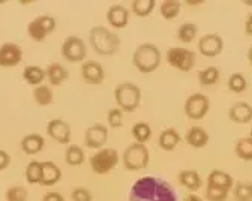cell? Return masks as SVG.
Returning a JSON list of instances; mask_svg holds the SVG:
<instances>
[{
  "mask_svg": "<svg viewBox=\"0 0 252 201\" xmlns=\"http://www.w3.org/2000/svg\"><path fill=\"white\" fill-rule=\"evenodd\" d=\"M128 201H179L176 189L162 177L144 176L134 182Z\"/></svg>",
  "mask_w": 252,
  "mask_h": 201,
  "instance_id": "1",
  "label": "cell"
},
{
  "mask_svg": "<svg viewBox=\"0 0 252 201\" xmlns=\"http://www.w3.org/2000/svg\"><path fill=\"white\" fill-rule=\"evenodd\" d=\"M89 42L92 50L104 57L114 56L120 48V36L105 26H94L89 32Z\"/></svg>",
  "mask_w": 252,
  "mask_h": 201,
  "instance_id": "2",
  "label": "cell"
},
{
  "mask_svg": "<svg viewBox=\"0 0 252 201\" xmlns=\"http://www.w3.org/2000/svg\"><path fill=\"white\" fill-rule=\"evenodd\" d=\"M161 50L152 42L140 44L132 54V65L141 74H152L161 66Z\"/></svg>",
  "mask_w": 252,
  "mask_h": 201,
  "instance_id": "3",
  "label": "cell"
},
{
  "mask_svg": "<svg viewBox=\"0 0 252 201\" xmlns=\"http://www.w3.org/2000/svg\"><path fill=\"white\" fill-rule=\"evenodd\" d=\"M143 93L141 89L132 81H123L114 89V100L116 107L123 113H132L140 108Z\"/></svg>",
  "mask_w": 252,
  "mask_h": 201,
  "instance_id": "4",
  "label": "cell"
},
{
  "mask_svg": "<svg viewBox=\"0 0 252 201\" xmlns=\"http://www.w3.org/2000/svg\"><path fill=\"white\" fill-rule=\"evenodd\" d=\"M120 161L128 171H141L146 170L150 164V152L146 144L134 141L125 149Z\"/></svg>",
  "mask_w": 252,
  "mask_h": 201,
  "instance_id": "5",
  "label": "cell"
},
{
  "mask_svg": "<svg viewBox=\"0 0 252 201\" xmlns=\"http://www.w3.org/2000/svg\"><path fill=\"white\" fill-rule=\"evenodd\" d=\"M120 162V155L113 147H104L90 156V168L99 176L111 173Z\"/></svg>",
  "mask_w": 252,
  "mask_h": 201,
  "instance_id": "6",
  "label": "cell"
},
{
  "mask_svg": "<svg viewBox=\"0 0 252 201\" xmlns=\"http://www.w3.org/2000/svg\"><path fill=\"white\" fill-rule=\"evenodd\" d=\"M165 60L171 68L180 72H189L194 69L197 54L185 47H170L165 53Z\"/></svg>",
  "mask_w": 252,
  "mask_h": 201,
  "instance_id": "7",
  "label": "cell"
},
{
  "mask_svg": "<svg viewBox=\"0 0 252 201\" xmlns=\"http://www.w3.org/2000/svg\"><path fill=\"white\" fill-rule=\"evenodd\" d=\"M57 21L51 15H38L27 24L29 36L35 42H42L56 30Z\"/></svg>",
  "mask_w": 252,
  "mask_h": 201,
  "instance_id": "8",
  "label": "cell"
},
{
  "mask_svg": "<svg viewBox=\"0 0 252 201\" xmlns=\"http://www.w3.org/2000/svg\"><path fill=\"white\" fill-rule=\"evenodd\" d=\"M210 110V100L207 98V95L204 93H192L189 95L185 100V105H183V111L186 114L188 119L191 120H201L207 116Z\"/></svg>",
  "mask_w": 252,
  "mask_h": 201,
  "instance_id": "9",
  "label": "cell"
},
{
  "mask_svg": "<svg viewBox=\"0 0 252 201\" xmlns=\"http://www.w3.org/2000/svg\"><path fill=\"white\" fill-rule=\"evenodd\" d=\"M60 53H62V57L69 63H81V62H86L87 45L80 36L71 35L63 41L60 47Z\"/></svg>",
  "mask_w": 252,
  "mask_h": 201,
  "instance_id": "10",
  "label": "cell"
},
{
  "mask_svg": "<svg viewBox=\"0 0 252 201\" xmlns=\"http://www.w3.org/2000/svg\"><path fill=\"white\" fill-rule=\"evenodd\" d=\"M108 141V128L102 123H94L84 132V144L89 149H104Z\"/></svg>",
  "mask_w": 252,
  "mask_h": 201,
  "instance_id": "11",
  "label": "cell"
},
{
  "mask_svg": "<svg viewBox=\"0 0 252 201\" xmlns=\"http://www.w3.org/2000/svg\"><path fill=\"white\" fill-rule=\"evenodd\" d=\"M224 50V39L218 33H206L198 39V53L204 57H216Z\"/></svg>",
  "mask_w": 252,
  "mask_h": 201,
  "instance_id": "12",
  "label": "cell"
},
{
  "mask_svg": "<svg viewBox=\"0 0 252 201\" xmlns=\"http://www.w3.org/2000/svg\"><path fill=\"white\" fill-rule=\"evenodd\" d=\"M47 135L59 144H68L71 141L72 131L68 122L63 119H51L47 123Z\"/></svg>",
  "mask_w": 252,
  "mask_h": 201,
  "instance_id": "13",
  "label": "cell"
},
{
  "mask_svg": "<svg viewBox=\"0 0 252 201\" xmlns=\"http://www.w3.org/2000/svg\"><path fill=\"white\" fill-rule=\"evenodd\" d=\"M81 78L90 86H99L105 80V69L98 60H86L81 65Z\"/></svg>",
  "mask_w": 252,
  "mask_h": 201,
  "instance_id": "14",
  "label": "cell"
},
{
  "mask_svg": "<svg viewBox=\"0 0 252 201\" xmlns=\"http://www.w3.org/2000/svg\"><path fill=\"white\" fill-rule=\"evenodd\" d=\"M23 60V48L15 42L0 45V68H14Z\"/></svg>",
  "mask_w": 252,
  "mask_h": 201,
  "instance_id": "15",
  "label": "cell"
},
{
  "mask_svg": "<svg viewBox=\"0 0 252 201\" xmlns=\"http://www.w3.org/2000/svg\"><path fill=\"white\" fill-rule=\"evenodd\" d=\"M131 20V9H128L122 3H114L107 9V23L113 29H125L129 24Z\"/></svg>",
  "mask_w": 252,
  "mask_h": 201,
  "instance_id": "16",
  "label": "cell"
},
{
  "mask_svg": "<svg viewBox=\"0 0 252 201\" xmlns=\"http://www.w3.org/2000/svg\"><path fill=\"white\" fill-rule=\"evenodd\" d=\"M228 119L233 123L237 125H246L252 122V105L245 102V100H239V102H234L230 108H228Z\"/></svg>",
  "mask_w": 252,
  "mask_h": 201,
  "instance_id": "17",
  "label": "cell"
},
{
  "mask_svg": "<svg viewBox=\"0 0 252 201\" xmlns=\"http://www.w3.org/2000/svg\"><path fill=\"white\" fill-rule=\"evenodd\" d=\"M185 140L188 146H191L194 149H203L209 144L210 137H209V132L203 126L194 125L186 131Z\"/></svg>",
  "mask_w": 252,
  "mask_h": 201,
  "instance_id": "18",
  "label": "cell"
},
{
  "mask_svg": "<svg viewBox=\"0 0 252 201\" xmlns=\"http://www.w3.org/2000/svg\"><path fill=\"white\" fill-rule=\"evenodd\" d=\"M45 146V138L41 135V134H27V135H24L20 141V147L21 150L26 153V155H30V156H33V155H38L39 152H42Z\"/></svg>",
  "mask_w": 252,
  "mask_h": 201,
  "instance_id": "19",
  "label": "cell"
},
{
  "mask_svg": "<svg viewBox=\"0 0 252 201\" xmlns=\"http://www.w3.org/2000/svg\"><path fill=\"white\" fill-rule=\"evenodd\" d=\"M42 165V176H41V183L42 186H53L62 179V170L60 167L51 161H44L41 162Z\"/></svg>",
  "mask_w": 252,
  "mask_h": 201,
  "instance_id": "20",
  "label": "cell"
},
{
  "mask_svg": "<svg viewBox=\"0 0 252 201\" xmlns=\"http://www.w3.org/2000/svg\"><path fill=\"white\" fill-rule=\"evenodd\" d=\"M47 74V80L50 83V86H62L68 78H69V71L60 63H50L45 69Z\"/></svg>",
  "mask_w": 252,
  "mask_h": 201,
  "instance_id": "21",
  "label": "cell"
},
{
  "mask_svg": "<svg viewBox=\"0 0 252 201\" xmlns=\"http://www.w3.org/2000/svg\"><path fill=\"white\" fill-rule=\"evenodd\" d=\"M177 180L183 188L191 191L192 194L197 192L203 186V179L197 170H182L177 176Z\"/></svg>",
  "mask_w": 252,
  "mask_h": 201,
  "instance_id": "22",
  "label": "cell"
},
{
  "mask_svg": "<svg viewBox=\"0 0 252 201\" xmlns=\"http://www.w3.org/2000/svg\"><path fill=\"white\" fill-rule=\"evenodd\" d=\"M182 141V137L177 129L174 128H167L159 134V138H158V144L165 152H173Z\"/></svg>",
  "mask_w": 252,
  "mask_h": 201,
  "instance_id": "23",
  "label": "cell"
},
{
  "mask_svg": "<svg viewBox=\"0 0 252 201\" xmlns=\"http://www.w3.org/2000/svg\"><path fill=\"white\" fill-rule=\"evenodd\" d=\"M207 185H212V186H216V188H220V189H225V191H231L234 188V179L222 171V170H212L207 176Z\"/></svg>",
  "mask_w": 252,
  "mask_h": 201,
  "instance_id": "24",
  "label": "cell"
},
{
  "mask_svg": "<svg viewBox=\"0 0 252 201\" xmlns=\"http://www.w3.org/2000/svg\"><path fill=\"white\" fill-rule=\"evenodd\" d=\"M23 80L29 86L38 87V86L44 84V80H47L45 69H42L38 65H29L23 69Z\"/></svg>",
  "mask_w": 252,
  "mask_h": 201,
  "instance_id": "25",
  "label": "cell"
},
{
  "mask_svg": "<svg viewBox=\"0 0 252 201\" xmlns=\"http://www.w3.org/2000/svg\"><path fill=\"white\" fill-rule=\"evenodd\" d=\"M198 83L201 87H212L219 83L220 80V71L218 66H206V68L198 71Z\"/></svg>",
  "mask_w": 252,
  "mask_h": 201,
  "instance_id": "26",
  "label": "cell"
},
{
  "mask_svg": "<svg viewBox=\"0 0 252 201\" xmlns=\"http://www.w3.org/2000/svg\"><path fill=\"white\" fill-rule=\"evenodd\" d=\"M131 134L135 140V143H140V144H146L150 138H152V128L147 122L144 120H140V122H135L131 128Z\"/></svg>",
  "mask_w": 252,
  "mask_h": 201,
  "instance_id": "27",
  "label": "cell"
},
{
  "mask_svg": "<svg viewBox=\"0 0 252 201\" xmlns=\"http://www.w3.org/2000/svg\"><path fill=\"white\" fill-rule=\"evenodd\" d=\"M198 35V26L195 23H183L177 27V39L183 44H191Z\"/></svg>",
  "mask_w": 252,
  "mask_h": 201,
  "instance_id": "28",
  "label": "cell"
},
{
  "mask_svg": "<svg viewBox=\"0 0 252 201\" xmlns=\"http://www.w3.org/2000/svg\"><path fill=\"white\" fill-rule=\"evenodd\" d=\"M33 99H35V102L39 107H48V105H51L53 100H54V93H53L51 86L41 84V86L35 87L33 89Z\"/></svg>",
  "mask_w": 252,
  "mask_h": 201,
  "instance_id": "29",
  "label": "cell"
},
{
  "mask_svg": "<svg viewBox=\"0 0 252 201\" xmlns=\"http://www.w3.org/2000/svg\"><path fill=\"white\" fill-rule=\"evenodd\" d=\"M180 9H182V3L179 0H164L159 5L161 17L165 21H173L174 18H177L180 14Z\"/></svg>",
  "mask_w": 252,
  "mask_h": 201,
  "instance_id": "30",
  "label": "cell"
},
{
  "mask_svg": "<svg viewBox=\"0 0 252 201\" xmlns=\"http://www.w3.org/2000/svg\"><path fill=\"white\" fill-rule=\"evenodd\" d=\"M234 152L240 161L251 162L252 161V140L249 137H240L234 143Z\"/></svg>",
  "mask_w": 252,
  "mask_h": 201,
  "instance_id": "31",
  "label": "cell"
},
{
  "mask_svg": "<svg viewBox=\"0 0 252 201\" xmlns=\"http://www.w3.org/2000/svg\"><path fill=\"white\" fill-rule=\"evenodd\" d=\"M156 8V0H132L131 2V12L137 17L146 18L149 17Z\"/></svg>",
  "mask_w": 252,
  "mask_h": 201,
  "instance_id": "32",
  "label": "cell"
},
{
  "mask_svg": "<svg viewBox=\"0 0 252 201\" xmlns=\"http://www.w3.org/2000/svg\"><path fill=\"white\" fill-rule=\"evenodd\" d=\"M42 176V165L39 161H30L26 165L24 170V179L29 185H39Z\"/></svg>",
  "mask_w": 252,
  "mask_h": 201,
  "instance_id": "33",
  "label": "cell"
},
{
  "mask_svg": "<svg viewBox=\"0 0 252 201\" xmlns=\"http://www.w3.org/2000/svg\"><path fill=\"white\" fill-rule=\"evenodd\" d=\"M65 161L69 167H80L86 161L84 150L77 144H69L65 150Z\"/></svg>",
  "mask_w": 252,
  "mask_h": 201,
  "instance_id": "34",
  "label": "cell"
},
{
  "mask_svg": "<svg viewBox=\"0 0 252 201\" xmlns=\"http://www.w3.org/2000/svg\"><path fill=\"white\" fill-rule=\"evenodd\" d=\"M227 87L230 89V92L240 95L248 89V81H246V78H245V75L242 72H234V74H231L228 77Z\"/></svg>",
  "mask_w": 252,
  "mask_h": 201,
  "instance_id": "35",
  "label": "cell"
},
{
  "mask_svg": "<svg viewBox=\"0 0 252 201\" xmlns=\"http://www.w3.org/2000/svg\"><path fill=\"white\" fill-rule=\"evenodd\" d=\"M236 201H252V183L249 182H237L233 188Z\"/></svg>",
  "mask_w": 252,
  "mask_h": 201,
  "instance_id": "36",
  "label": "cell"
},
{
  "mask_svg": "<svg viewBox=\"0 0 252 201\" xmlns=\"http://www.w3.org/2000/svg\"><path fill=\"white\" fill-rule=\"evenodd\" d=\"M6 201H27L29 200V191L23 185H14L9 186L5 192Z\"/></svg>",
  "mask_w": 252,
  "mask_h": 201,
  "instance_id": "37",
  "label": "cell"
},
{
  "mask_svg": "<svg viewBox=\"0 0 252 201\" xmlns=\"http://www.w3.org/2000/svg\"><path fill=\"white\" fill-rule=\"evenodd\" d=\"M228 194L230 192L225 191V189H220V188H216V186H212V185L206 186V198L209 201H227Z\"/></svg>",
  "mask_w": 252,
  "mask_h": 201,
  "instance_id": "38",
  "label": "cell"
},
{
  "mask_svg": "<svg viewBox=\"0 0 252 201\" xmlns=\"http://www.w3.org/2000/svg\"><path fill=\"white\" fill-rule=\"evenodd\" d=\"M123 114H125V113H123L120 108H117V107L110 108V110H108V114H107V122H108V125H110L113 129L122 128V125H123Z\"/></svg>",
  "mask_w": 252,
  "mask_h": 201,
  "instance_id": "39",
  "label": "cell"
},
{
  "mask_svg": "<svg viewBox=\"0 0 252 201\" xmlns=\"http://www.w3.org/2000/svg\"><path fill=\"white\" fill-rule=\"evenodd\" d=\"M71 198H72V201H93L92 192L84 186L74 188L72 192H71Z\"/></svg>",
  "mask_w": 252,
  "mask_h": 201,
  "instance_id": "40",
  "label": "cell"
},
{
  "mask_svg": "<svg viewBox=\"0 0 252 201\" xmlns=\"http://www.w3.org/2000/svg\"><path fill=\"white\" fill-rule=\"evenodd\" d=\"M9 165H11V155L6 150L0 149V171L6 170Z\"/></svg>",
  "mask_w": 252,
  "mask_h": 201,
  "instance_id": "41",
  "label": "cell"
},
{
  "mask_svg": "<svg viewBox=\"0 0 252 201\" xmlns=\"http://www.w3.org/2000/svg\"><path fill=\"white\" fill-rule=\"evenodd\" d=\"M42 201H65V197L57 191H48L44 194Z\"/></svg>",
  "mask_w": 252,
  "mask_h": 201,
  "instance_id": "42",
  "label": "cell"
},
{
  "mask_svg": "<svg viewBox=\"0 0 252 201\" xmlns=\"http://www.w3.org/2000/svg\"><path fill=\"white\" fill-rule=\"evenodd\" d=\"M245 35L252 38V12L245 20Z\"/></svg>",
  "mask_w": 252,
  "mask_h": 201,
  "instance_id": "43",
  "label": "cell"
},
{
  "mask_svg": "<svg viewBox=\"0 0 252 201\" xmlns=\"http://www.w3.org/2000/svg\"><path fill=\"white\" fill-rule=\"evenodd\" d=\"M185 201H203V200H201V197H198L197 194H189V195L185 198Z\"/></svg>",
  "mask_w": 252,
  "mask_h": 201,
  "instance_id": "44",
  "label": "cell"
},
{
  "mask_svg": "<svg viewBox=\"0 0 252 201\" xmlns=\"http://www.w3.org/2000/svg\"><path fill=\"white\" fill-rule=\"evenodd\" d=\"M248 62L252 65V44H251V47H249V50H248Z\"/></svg>",
  "mask_w": 252,
  "mask_h": 201,
  "instance_id": "45",
  "label": "cell"
},
{
  "mask_svg": "<svg viewBox=\"0 0 252 201\" xmlns=\"http://www.w3.org/2000/svg\"><path fill=\"white\" fill-rule=\"evenodd\" d=\"M243 3L248 5V6H252V2H248V0H243Z\"/></svg>",
  "mask_w": 252,
  "mask_h": 201,
  "instance_id": "46",
  "label": "cell"
},
{
  "mask_svg": "<svg viewBox=\"0 0 252 201\" xmlns=\"http://www.w3.org/2000/svg\"><path fill=\"white\" fill-rule=\"evenodd\" d=\"M249 138L252 140V125H251V131H249Z\"/></svg>",
  "mask_w": 252,
  "mask_h": 201,
  "instance_id": "47",
  "label": "cell"
}]
</instances>
